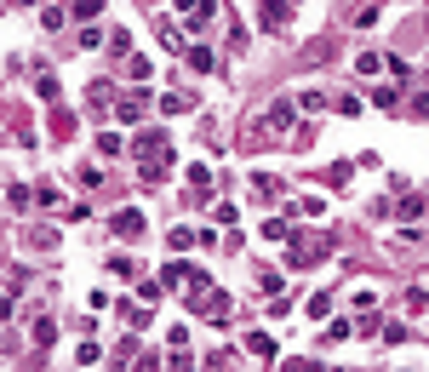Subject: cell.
Segmentation results:
<instances>
[{
	"label": "cell",
	"instance_id": "6da1fadb",
	"mask_svg": "<svg viewBox=\"0 0 429 372\" xmlns=\"http://www.w3.org/2000/svg\"><path fill=\"white\" fill-rule=\"evenodd\" d=\"M115 235H120V240H138V235H143V212H138V206L115 212Z\"/></svg>",
	"mask_w": 429,
	"mask_h": 372
},
{
	"label": "cell",
	"instance_id": "3957f363",
	"mask_svg": "<svg viewBox=\"0 0 429 372\" xmlns=\"http://www.w3.org/2000/svg\"><path fill=\"white\" fill-rule=\"evenodd\" d=\"M161 109H166V115H183V109H195V98H189V92H166Z\"/></svg>",
	"mask_w": 429,
	"mask_h": 372
},
{
	"label": "cell",
	"instance_id": "7a4b0ae2",
	"mask_svg": "<svg viewBox=\"0 0 429 372\" xmlns=\"http://www.w3.org/2000/svg\"><path fill=\"white\" fill-rule=\"evenodd\" d=\"M258 18H263V29H286V0H263Z\"/></svg>",
	"mask_w": 429,
	"mask_h": 372
},
{
	"label": "cell",
	"instance_id": "277c9868",
	"mask_svg": "<svg viewBox=\"0 0 429 372\" xmlns=\"http://www.w3.org/2000/svg\"><path fill=\"white\" fill-rule=\"evenodd\" d=\"M269 126L286 132V126H292V103H269Z\"/></svg>",
	"mask_w": 429,
	"mask_h": 372
},
{
	"label": "cell",
	"instance_id": "9c48e42d",
	"mask_svg": "<svg viewBox=\"0 0 429 372\" xmlns=\"http://www.w3.org/2000/svg\"><path fill=\"white\" fill-rule=\"evenodd\" d=\"M286 372H315V367L309 361H286Z\"/></svg>",
	"mask_w": 429,
	"mask_h": 372
},
{
	"label": "cell",
	"instance_id": "ba28073f",
	"mask_svg": "<svg viewBox=\"0 0 429 372\" xmlns=\"http://www.w3.org/2000/svg\"><path fill=\"white\" fill-rule=\"evenodd\" d=\"M115 109H120V121H138V115H143V98H120Z\"/></svg>",
	"mask_w": 429,
	"mask_h": 372
},
{
	"label": "cell",
	"instance_id": "8992f818",
	"mask_svg": "<svg viewBox=\"0 0 429 372\" xmlns=\"http://www.w3.org/2000/svg\"><path fill=\"white\" fill-rule=\"evenodd\" d=\"M246 349H252V355H275V344H269V332H252V338H246Z\"/></svg>",
	"mask_w": 429,
	"mask_h": 372
},
{
	"label": "cell",
	"instance_id": "5b68a950",
	"mask_svg": "<svg viewBox=\"0 0 429 372\" xmlns=\"http://www.w3.org/2000/svg\"><path fill=\"white\" fill-rule=\"evenodd\" d=\"M195 240H200L195 230H172V252H189V247H195Z\"/></svg>",
	"mask_w": 429,
	"mask_h": 372
},
{
	"label": "cell",
	"instance_id": "52a82bcc",
	"mask_svg": "<svg viewBox=\"0 0 429 372\" xmlns=\"http://www.w3.org/2000/svg\"><path fill=\"white\" fill-rule=\"evenodd\" d=\"M286 235H292V230H286V218H269L263 223V240H286Z\"/></svg>",
	"mask_w": 429,
	"mask_h": 372
},
{
	"label": "cell",
	"instance_id": "30bf717a",
	"mask_svg": "<svg viewBox=\"0 0 429 372\" xmlns=\"http://www.w3.org/2000/svg\"><path fill=\"white\" fill-rule=\"evenodd\" d=\"M418 109H424V115H429V92H424V98H418Z\"/></svg>",
	"mask_w": 429,
	"mask_h": 372
}]
</instances>
